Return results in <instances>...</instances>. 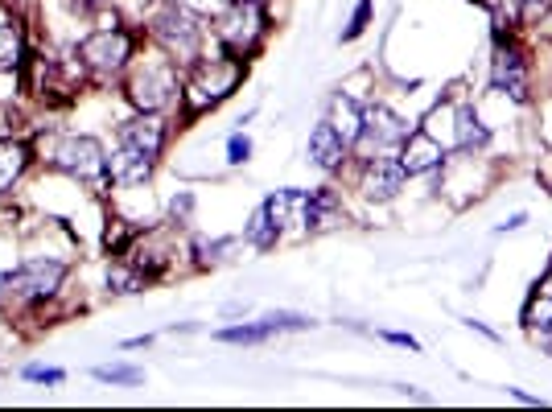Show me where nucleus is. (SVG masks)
Segmentation results:
<instances>
[{
  "mask_svg": "<svg viewBox=\"0 0 552 412\" xmlns=\"http://www.w3.org/2000/svg\"><path fill=\"white\" fill-rule=\"evenodd\" d=\"M244 75H248V66H244V58H235V54H227V58H198L190 79H186V108H190V116H202V112H211L215 103H223L239 87Z\"/></svg>",
  "mask_w": 552,
  "mask_h": 412,
  "instance_id": "nucleus-1",
  "label": "nucleus"
},
{
  "mask_svg": "<svg viewBox=\"0 0 552 412\" xmlns=\"http://www.w3.org/2000/svg\"><path fill=\"white\" fill-rule=\"evenodd\" d=\"M50 165H58L62 174H71L79 182H95V186L112 178L108 157H103V145L95 136H58L50 149Z\"/></svg>",
  "mask_w": 552,
  "mask_h": 412,
  "instance_id": "nucleus-2",
  "label": "nucleus"
},
{
  "mask_svg": "<svg viewBox=\"0 0 552 412\" xmlns=\"http://www.w3.org/2000/svg\"><path fill=\"white\" fill-rule=\"evenodd\" d=\"M408 132L412 128L396 112H388L384 103H367V108H363V128L355 136V149L363 153V161H371V157H396L400 145L408 141Z\"/></svg>",
  "mask_w": 552,
  "mask_h": 412,
  "instance_id": "nucleus-3",
  "label": "nucleus"
},
{
  "mask_svg": "<svg viewBox=\"0 0 552 412\" xmlns=\"http://www.w3.org/2000/svg\"><path fill=\"white\" fill-rule=\"evenodd\" d=\"M219 42L235 54V58H248L260 50L264 33H268V21L260 13V5H239V0H231V9L219 13Z\"/></svg>",
  "mask_w": 552,
  "mask_h": 412,
  "instance_id": "nucleus-4",
  "label": "nucleus"
},
{
  "mask_svg": "<svg viewBox=\"0 0 552 412\" xmlns=\"http://www.w3.org/2000/svg\"><path fill=\"white\" fill-rule=\"evenodd\" d=\"M62 277H66V264L62 260L33 256L17 272H0V297H33V301H42V297L58 293Z\"/></svg>",
  "mask_w": 552,
  "mask_h": 412,
  "instance_id": "nucleus-5",
  "label": "nucleus"
},
{
  "mask_svg": "<svg viewBox=\"0 0 552 412\" xmlns=\"http://www.w3.org/2000/svg\"><path fill=\"white\" fill-rule=\"evenodd\" d=\"M153 38L174 54L178 62H198V42H202V25L194 21L190 9L169 5L153 17Z\"/></svg>",
  "mask_w": 552,
  "mask_h": 412,
  "instance_id": "nucleus-6",
  "label": "nucleus"
},
{
  "mask_svg": "<svg viewBox=\"0 0 552 412\" xmlns=\"http://www.w3.org/2000/svg\"><path fill=\"white\" fill-rule=\"evenodd\" d=\"M174 95H178V75H174V66H169V62H145V66H136L132 79H128V99L141 112L169 108Z\"/></svg>",
  "mask_w": 552,
  "mask_h": 412,
  "instance_id": "nucleus-7",
  "label": "nucleus"
},
{
  "mask_svg": "<svg viewBox=\"0 0 552 412\" xmlns=\"http://www.w3.org/2000/svg\"><path fill=\"white\" fill-rule=\"evenodd\" d=\"M79 54H83V62L91 66V71L112 75V71H120V66L128 62L132 38H128L124 29H99V33H91V38L79 46Z\"/></svg>",
  "mask_w": 552,
  "mask_h": 412,
  "instance_id": "nucleus-8",
  "label": "nucleus"
},
{
  "mask_svg": "<svg viewBox=\"0 0 552 412\" xmlns=\"http://www.w3.org/2000/svg\"><path fill=\"white\" fill-rule=\"evenodd\" d=\"M396 157L404 165V174L412 178V174H429V169H437L445 161V149H441V141L429 128H417V132H408V141L400 145Z\"/></svg>",
  "mask_w": 552,
  "mask_h": 412,
  "instance_id": "nucleus-9",
  "label": "nucleus"
},
{
  "mask_svg": "<svg viewBox=\"0 0 552 412\" xmlns=\"http://www.w3.org/2000/svg\"><path fill=\"white\" fill-rule=\"evenodd\" d=\"M491 83L499 91H507L511 99H528V66H524V54L515 46H499L495 50V62H491Z\"/></svg>",
  "mask_w": 552,
  "mask_h": 412,
  "instance_id": "nucleus-10",
  "label": "nucleus"
},
{
  "mask_svg": "<svg viewBox=\"0 0 552 412\" xmlns=\"http://www.w3.org/2000/svg\"><path fill=\"white\" fill-rule=\"evenodd\" d=\"M404 165H400V157L392 161V157H371L367 161V169H363V194L367 198H375V202H388V198H396L400 194V186H404Z\"/></svg>",
  "mask_w": 552,
  "mask_h": 412,
  "instance_id": "nucleus-11",
  "label": "nucleus"
},
{
  "mask_svg": "<svg viewBox=\"0 0 552 412\" xmlns=\"http://www.w3.org/2000/svg\"><path fill=\"white\" fill-rule=\"evenodd\" d=\"M347 141H342V132L330 124V120H322L314 132H309V161L314 165H322L326 174H334V169H342V161H347Z\"/></svg>",
  "mask_w": 552,
  "mask_h": 412,
  "instance_id": "nucleus-12",
  "label": "nucleus"
},
{
  "mask_svg": "<svg viewBox=\"0 0 552 412\" xmlns=\"http://www.w3.org/2000/svg\"><path fill=\"white\" fill-rule=\"evenodd\" d=\"M120 145H132V149H141V153H149L157 161V153L165 145V124H161V116L157 112H145V116L128 120L120 128Z\"/></svg>",
  "mask_w": 552,
  "mask_h": 412,
  "instance_id": "nucleus-13",
  "label": "nucleus"
},
{
  "mask_svg": "<svg viewBox=\"0 0 552 412\" xmlns=\"http://www.w3.org/2000/svg\"><path fill=\"white\" fill-rule=\"evenodd\" d=\"M108 169H112V178H116L120 186H141V182L153 174V157L141 153V149H132V145H120L116 157L108 161Z\"/></svg>",
  "mask_w": 552,
  "mask_h": 412,
  "instance_id": "nucleus-14",
  "label": "nucleus"
},
{
  "mask_svg": "<svg viewBox=\"0 0 552 412\" xmlns=\"http://www.w3.org/2000/svg\"><path fill=\"white\" fill-rule=\"evenodd\" d=\"M330 124L342 132V141L355 145V136L363 128V108L351 99V95H334V112H330Z\"/></svg>",
  "mask_w": 552,
  "mask_h": 412,
  "instance_id": "nucleus-15",
  "label": "nucleus"
},
{
  "mask_svg": "<svg viewBox=\"0 0 552 412\" xmlns=\"http://www.w3.org/2000/svg\"><path fill=\"white\" fill-rule=\"evenodd\" d=\"M454 132H458V149H482V145H487L491 141V132L487 128H482V120L474 116V108H470V103H462V108H458V116H454Z\"/></svg>",
  "mask_w": 552,
  "mask_h": 412,
  "instance_id": "nucleus-16",
  "label": "nucleus"
},
{
  "mask_svg": "<svg viewBox=\"0 0 552 412\" xmlns=\"http://www.w3.org/2000/svg\"><path fill=\"white\" fill-rule=\"evenodd\" d=\"M29 165V149L21 141H0V194H5Z\"/></svg>",
  "mask_w": 552,
  "mask_h": 412,
  "instance_id": "nucleus-17",
  "label": "nucleus"
},
{
  "mask_svg": "<svg viewBox=\"0 0 552 412\" xmlns=\"http://www.w3.org/2000/svg\"><path fill=\"white\" fill-rule=\"evenodd\" d=\"M244 239H248L252 248H260V252L276 248V239H281V227L272 223L268 206H256V211H252V219H248V227H244Z\"/></svg>",
  "mask_w": 552,
  "mask_h": 412,
  "instance_id": "nucleus-18",
  "label": "nucleus"
},
{
  "mask_svg": "<svg viewBox=\"0 0 552 412\" xmlns=\"http://www.w3.org/2000/svg\"><path fill=\"white\" fill-rule=\"evenodd\" d=\"M25 58V38H21V25L13 21H0V71H13Z\"/></svg>",
  "mask_w": 552,
  "mask_h": 412,
  "instance_id": "nucleus-19",
  "label": "nucleus"
},
{
  "mask_svg": "<svg viewBox=\"0 0 552 412\" xmlns=\"http://www.w3.org/2000/svg\"><path fill=\"white\" fill-rule=\"evenodd\" d=\"M272 334H281V330H276L268 318L264 322H244V326H227V330H219L215 338L219 342H244V347H252V342H268Z\"/></svg>",
  "mask_w": 552,
  "mask_h": 412,
  "instance_id": "nucleus-20",
  "label": "nucleus"
},
{
  "mask_svg": "<svg viewBox=\"0 0 552 412\" xmlns=\"http://www.w3.org/2000/svg\"><path fill=\"white\" fill-rule=\"evenodd\" d=\"M524 326H528V330H540V334L552 330V293H544V289L532 293V301H528V309H524Z\"/></svg>",
  "mask_w": 552,
  "mask_h": 412,
  "instance_id": "nucleus-21",
  "label": "nucleus"
},
{
  "mask_svg": "<svg viewBox=\"0 0 552 412\" xmlns=\"http://www.w3.org/2000/svg\"><path fill=\"white\" fill-rule=\"evenodd\" d=\"M95 380L99 384H116V388H136L145 380V371L128 367V363H112V367H95Z\"/></svg>",
  "mask_w": 552,
  "mask_h": 412,
  "instance_id": "nucleus-22",
  "label": "nucleus"
},
{
  "mask_svg": "<svg viewBox=\"0 0 552 412\" xmlns=\"http://www.w3.org/2000/svg\"><path fill=\"white\" fill-rule=\"evenodd\" d=\"M145 281H149V277H145L141 268H132V264H128V268H112V272H108V289H112V293H141V289H145Z\"/></svg>",
  "mask_w": 552,
  "mask_h": 412,
  "instance_id": "nucleus-23",
  "label": "nucleus"
},
{
  "mask_svg": "<svg viewBox=\"0 0 552 412\" xmlns=\"http://www.w3.org/2000/svg\"><path fill=\"white\" fill-rule=\"evenodd\" d=\"M25 380H33V384H50V388H58L62 380H66V371H58V367H25Z\"/></svg>",
  "mask_w": 552,
  "mask_h": 412,
  "instance_id": "nucleus-24",
  "label": "nucleus"
},
{
  "mask_svg": "<svg viewBox=\"0 0 552 412\" xmlns=\"http://www.w3.org/2000/svg\"><path fill=\"white\" fill-rule=\"evenodd\" d=\"M248 157H252V141H248L244 132H235L231 141H227V161H231V165H244Z\"/></svg>",
  "mask_w": 552,
  "mask_h": 412,
  "instance_id": "nucleus-25",
  "label": "nucleus"
},
{
  "mask_svg": "<svg viewBox=\"0 0 552 412\" xmlns=\"http://www.w3.org/2000/svg\"><path fill=\"white\" fill-rule=\"evenodd\" d=\"M367 21H371V0H359V9H355V17H351V29L342 33V42H355L359 33L367 29Z\"/></svg>",
  "mask_w": 552,
  "mask_h": 412,
  "instance_id": "nucleus-26",
  "label": "nucleus"
},
{
  "mask_svg": "<svg viewBox=\"0 0 552 412\" xmlns=\"http://www.w3.org/2000/svg\"><path fill=\"white\" fill-rule=\"evenodd\" d=\"M388 342H396V347H408V351H421V342L412 338V334H400V330H384Z\"/></svg>",
  "mask_w": 552,
  "mask_h": 412,
  "instance_id": "nucleus-27",
  "label": "nucleus"
},
{
  "mask_svg": "<svg viewBox=\"0 0 552 412\" xmlns=\"http://www.w3.org/2000/svg\"><path fill=\"white\" fill-rule=\"evenodd\" d=\"M174 5H182V9H198V13H206V9L215 13V0H174Z\"/></svg>",
  "mask_w": 552,
  "mask_h": 412,
  "instance_id": "nucleus-28",
  "label": "nucleus"
},
{
  "mask_svg": "<svg viewBox=\"0 0 552 412\" xmlns=\"http://www.w3.org/2000/svg\"><path fill=\"white\" fill-rule=\"evenodd\" d=\"M524 223H528V215H524V211H520V215H511V219H507V223H499V231H520V227H524Z\"/></svg>",
  "mask_w": 552,
  "mask_h": 412,
  "instance_id": "nucleus-29",
  "label": "nucleus"
},
{
  "mask_svg": "<svg viewBox=\"0 0 552 412\" xmlns=\"http://www.w3.org/2000/svg\"><path fill=\"white\" fill-rule=\"evenodd\" d=\"M190 211V194H182V198H174V215H186Z\"/></svg>",
  "mask_w": 552,
  "mask_h": 412,
  "instance_id": "nucleus-30",
  "label": "nucleus"
},
{
  "mask_svg": "<svg viewBox=\"0 0 552 412\" xmlns=\"http://www.w3.org/2000/svg\"><path fill=\"white\" fill-rule=\"evenodd\" d=\"M540 174H544V182H548V186H552V157H548V161H544V169H540Z\"/></svg>",
  "mask_w": 552,
  "mask_h": 412,
  "instance_id": "nucleus-31",
  "label": "nucleus"
},
{
  "mask_svg": "<svg viewBox=\"0 0 552 412\" xmlns=\"http://www.w3.org/2000/svg\"><path fill=\"white\" fill-rule=\"evenodd\" d=\"M79 5H87V9H99V5H103V0H79Z\"/></svg>",
  "mask_w": 552,
  "mask_h": 412,
  "instance_id": "nucleus-32",
  "label": "nucleus"
},
{
  "mask_svg": "<svg viewBox=\"0 0 552 412\" xmlns=\"http://www.w3.org/2000/svg\"><path fill=\"white\" fill-rule=\"evenodd\" d=\"M239 5H264V0H239Z\"/></svg>",
  "mask_w": 552,
  "mask_h": 412,
  "instance_id": "nucleus-33",
  "label": "nucleus"
}]
</instances>
